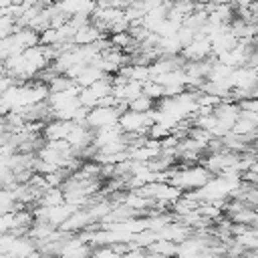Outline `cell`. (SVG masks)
<instances>
[{"label":"cell","instance_id":"1","mask_svg":"<svg viewBox=\"0 0 258 258\" xmlns=\"http://www.w3.org/2000/svg\"><path fill=\"white\" fill-rule=\"evenodd\" d=\"M210 179H212V173L198 163V165H191V167H173V169H169L167 183L177 187L181 194H187V191L202 189Z\"/></svg>","mask_w":258,"mask_h":258},{"label":"cell","instance_id":"2","mask_svg":"<svg viewBox=\"0 0 258 258\" xmlns=\"http://www.w3.org/2000/svg\"><path fill=\"white\" fill-rule=\"evenodd\" d=\"M123 111H127L125 105H119V107H95V109L89 111V115L85 119V125L89 129H93V131L117 125V121H119Z\"/></svg>","mask_w":258,"mask_h":258},{"label":"cell","instance_id":"3","mask_svg":"<svg viewBox=\"0 0 258 258\" xmlns=\"http://www.w3.org/2000/svg\"><path fill=\"white\" fill-rule=\"evenodd\" d=\"M117 125L125 135H147V129L153 125L149 113H133V111H123Z\"/></svg>","mask_w":258,"mask_h":258},{"label":"cell","instance_id":"4","mask_svg":"<svg viewBox=\"0 0 258 258\" xmlns=\"http://www.w3.org/2000/svg\"><path fill=\"white\" fill-rule=\"evenodd\" d=\"M179 56L185 60V62H200V60H206L212 56V46H210V40L202 34H198L187 46L181 48Z\"/></svg>","mask_w":258,"mask_h":258},{"label":"cell","instance_id":"5","mask_svg":"<svg viewBox=\"0 0 258 258\" xmlns=\"http://www.w3.org/2000/svg\"><path fill=\"white\" fill-rule=\"evenodd\" d=\"M93 137H95V131L89 129L85 123L73 127V131H71L69 137H67V143L71 145L75 157H79V153H81L83 149H87L89 145H93Z\"/></svg>","mask_w":258,"mask_h":258},{"label":"cell","instance_id":"6","mask_svg":"<svg viewBox=\"0 0 258 258\" xmlns=\"http://www.w3.org/2000/svg\"><path fill=\"white\" fill-rule=\"evenodd\" d=\"M256 83H258L256 71H254V69H250V67L236 69V71L232 73V77H230V85H232V89L246 93V95H248V99H250V91H252V87H254Z\"/></svg>","mask_w":258,"mask_h":258},{"label":"cell","instance_id":"7","mask_svg":"<svg viewBox=\"0 0 258 258\" xmlns=\"http://www.w3.org/2000/svg\"><path fill=\"white\" fill-rule=\"evenodd\" d=\"M73 127H75V123H73V121H58V119H50V121H46V123H44L42 133H44L46 141H67V137H69V133L73 131Z\"/></svg>","mask_w":258,"mask_h":258},{"label":"cell","instance_id":"8","mask_svg":"<svg viewBox=\"0 0 258 258\" xmlns=\"http://www.w3.org/2000/svg\"><path fill=\"white\" fill-rule=\"evenodd\" d=\"M212 115H214L220 123H224V125H228V127H234V123H236L238 117H240V107H238V103L222 101V103L212 111Z\"/></svg>","mask_w":258,"mask_h":258},{"label":"cell","instance_id":"9","mask_svg":"<svg viewBox=\"0 0 258 258\" xmlns=\"http://www.w3.org/2000/svg\"><path fill=\"white\" fill-rule=\"evenodd\" d=\"M77 210H81V208H75V206H69V204H60V206L48 208V212H46V222L58 230L60 224H64Z\"/></svg>","mask_w":258,"mask_h":258},{"label":"cell","instance_id":"10","mask_svg":"<svg viewBox=\"0 0 258 258\" xmlns=\"http://www.w3.org/2000/svg\"><path fill=\"white\" fill-rule=\"evenodd\" d=\"M99 38H103L101 30L89 22L87 26H83V28H79V30L75 32V36H73V44H75V46H93Z\"/></svg>","mask_w":258,"mask_h":258},{"label":"cell","instance_id":"11","mask_svg":"<svg viewBox=\"0 0 258 258\" xmlns=\"http://www.w3.org/2000/svg\"><path fill=\"white\" fill-rule=\"evenodd\" d=\"M123 135H125V133L121 131V127H119V125H111V127H105V129L95 131L93 145H95L97 149H101L103 145H109V143H113V141H119Z\"/></svg>","mask_w":258,"mask_h":258},{"label":"cell","instance_id":"12","mask_svg":"<svg viewBox=\"0 0 258 258\" xmlns=\"http://www.w3.org/2000/svg\"><path fill=\"white\" fill-rule=\"evenodd\" d=\"M64 204V194L60 187H48L42 191L40 200H38V206H44V208H54V206H60Z\"/></svg>","mask_w":258,"mask_h":258},{"label":"cell","instance_id":"13","mask_svg":"<svg viewBox=\"0 0 258 258\" xmlns=\"http://www.w3.org/2000/svg\"><path fill=\"white\" fill-rule=\"evenodd\" d=\"M127 109L129 111H133V113H149V111H153L155 109V101H151V99H147V97H137L135 101H131L129 105H127Z\"/></svg>","mask_w":258,"mask_h":258},{"label":"cell","instance_id":"14","mask_svg":"<svg viewBox=\"0 0 258 258\" xmlns=\"http://www.w3.org/2000/svg\"><path fill=\"white\" fill-rule=\"evenodd\" d=\"M143 97H147L151 101H161L163 99V87L149 79L147 83H143Z\"/></svg>","mask_w":258,"mask_h":258},{"label":"cell","instance_id":"15","mask_svg":"<svg viewBox=\"0 0 258 258\" xmlns=\"http://www.w3.org/2000/svg\"><path fill=\"white\" fill-rule=\"evenodd\" d=\"M169 135H171V129L165 127V125H161V123H153L147 129V139H153V141H161V139H165Z\"/></svg>","mask_w":258,"mask_h":258},{"label":"cell","instance_id":"16","mask_svg":"<svg viewBox=\"0 0 258 258\" xmlns=\"http://www.w3.org/2000/svg\"><path fill=\"white\" fill-rule=\"evenodd\" d=\"M14 30H18L16 22H14L10 16H6V14L0 12V40H4V38H8L10 34H14Z\"/></svg>","mask_w":258,"mask_h":258},{"label":"cell","instance_id":"17","mask_svg":"<svg viewBox=\"0 0 258 258\" xmlns=\"http://www.w3.org/2000/svg\"><path fill=\"white\" fill-rule=\"evenodd\" d=\"M196 36H198V32H196V30H191V28H187V26H183V24H181V26L177 28V32H175V38L179 40L181 48H183V46H187Z\"/></svg>","mask_w":258,"mask_h":258},{"label":"cell","instance_id":"18","mask_svg":"<svg viewBox=\"0 0 258 258\" xmlns=\"http://www.w3.org/2000/svg\"><path fill=\"white\" fill-rule=\"evenodd\" d=\"M240 111H250V113H258V99H244L238 103Z\"/></svg>","mask_w":258,"mask_h":258},{"label":"cell","instance_id":"19","mask_svg":"<svg viewBox=\"0 0 258 258\" xmlns=\"http://www.w3.org/2000/svg\"><path fill=\"white\" fill-rule=\"evenodd\" d=\"M119 258H147V252H145V248H131L125 254H121Z\"/></svg>","mask_w":258,"mask_h":258},{"label":"cell","instance_id":"20","mask_svg":"<svg viewBox=\"0 0 258 258\" xmlns=\"http://www.w3.org/2000/svg\"><path fill=\"white\" fill-rule=\"evenodd\" d=\"M189 258H210V250H204V252L194 254V256H189Z\"/></svg>","mask_w":258,"mask_h":258},{"label":"cell","instance_id":"21","mask_svg":"<svg viewBox=\"0 0 258 258\" xmlns=\"http://www.w3.org/2000/svg\"><path fill=\"white\" fill-rule=\"evenodd\" d=\"M254 71H256V77H258V67H256V69H254Z\"/></svg>","mask_w":258,"mask_h":258},{"label":"cell","instance_id":"22","mask_svg":"<svg viewBox=\"0 0 258 258\" xmlns=\"http://www.w3.org/2000/svg\"><path fill=\"white\" fill-rule=\"evenodd\" d=\"M256 50H258V44H256Z\"/></svg>","mask_w":258,"mask_h":258}]
</instances>
